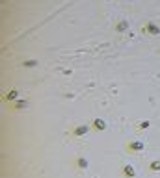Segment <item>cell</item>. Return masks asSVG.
<instances>
[{
    "mask_svg": "<svg viewBox=\"0 0 160 178\" xmlns=\"http://www.w3.org/2000/svg\"><path fill=\"white\" fill-rule=\"evenodd\" d=\"M91 128L95 130V132H104V130L108 128V122L104 121V119H93V121H91Z\"/></svg>",
    "mask_w": 160,
    "mask_h": 178,
    "instance_id": "4",
    "label": "cell"
},
{
    "mask_svg": "<svg viewBox=\"0 0 160 178\" xmlns=\"http://www.w3.org/2000/svg\"><path fill=\"white\" fill-rule=\"evenodd\" d=\"M88 165H89L88 158H84V156H78V158H76V167H78L80 171H84V169H88Z\"/></svg>",
    "mask_w": 160,
    "mask_h": 178,
    "instance_id": "7",
    "label": "cell"
},
{
    "mask_svg": "<svg viewBox=\"0 0 160 178\" xmlns=\"http://www.w3.org/2000/svg\"><path fill=\"white\" fill-rule=\"evenodd\" d=\"M143 32L149 34V35H158L160 34V28H158V24H155V22H147V24L143 26Z\"/></svg>",
    "mask_w": 160,
    "mask_h": 178,
    "instance_id": "5",
    "label": "cell"
},
{
    "mask_svg": "<svg viewBox=\"0 0 160 178\" xmlns=\"http://www.w3.org/2000/svg\"><path fill=\"white\" fill-rule=\"evenodd\" d=\"M149 126H151V122H149V121H142V122H136V128H138V130L149 128Z\"/></svg>",
    "mask_w": 160,
    "mask_h": 178,
    "instance_id": "11",
    "label": "cell"
},
{
    "mask_svg": "<svg viewBox=\"0 0 160 178\" xmlns=\"http://www.w3.org/2000/svg\"><path fill=\"white\" fill-rule=\"evenodd\" d=\"M89 130H91V124H80V126H75L71 134L75 137H82V136H86V134H89Z\"/></svg>",
    "mask_w": 160,
    "mask_h": 178,
    "instance_id": "2",
    "label": "cell"
},
{
    "mask_svg": "<svg viewBox=\"0 0 160 178\" xmlns=\"http://www.w3.org/2000/svg\"><path fill=\"white\" fill-rule=\"evenodd\" d=\"M149 171H153V173H158L160 171V160L151 161V163H149Z\"/></svg>",
    "mask_w": 160,
    "mask_h": 178,
    "instance_id": "9",
    "label": "cell"
},
{
    "mask_svg": "<svg viewBox=\"0 0 160 178\" xmlns=\"http://www.w3.org/2000/svg\"><path fill=\"white\" fill-rule=\"evenodd\" d=\"M125 148H127L128 152H140V150H143V148H145V145H143L142 141L134 139V141H128V143L125 145Z\"/></svg>",
    "mask_w": 160,
    "mask_h": 178,
    "instance_id": "1",
    "label": "cell"
},
{
    "mask_svg": "<svg viewBox=\"0 0 160 178\" xmlns=\"http://www.w3.org/2000/svg\"><path fill=\"white\" fill-rule=\"evenodd\" d=\"M15 98H19V91L17 89H11L9 93L6 95V102H11V100H15Z\"/></svg>",
    "mask_w": 160,
    "mask_h": 178,
    "instance_id": "8",
    "label": "cell"
},
{
    "mask_svg": "<svg viewBox=\"0 0 160 178\" xmlns=\"http://www.w3.org/2000/svg\"><path fill=\"white\" fill-rule=\"evenodd\" d=\"M22 65H24V67H36V65H37V61H32V59H30V61H24Z\"/></svg>",
    "mask_w": 160,
    "mask_h": 178,
    "instance_id": "12",
    "label": "cell"
},
{
    "mask_svg": "<svg viewBox=\"0 0 160 178\" xmlns=\"http://www.w3.org/2000/svg\"><path fill=\"white\" fill-rule=\"evenodd\" d=\"M11 108H13V109H21V108H26V100H19V98H17V100H15L13 104H11Z\"/></svg>",
    "mask_w": 160,
    "mask_h": 178,
    "instance_id": "10",
    "label": "cell"
},
{
    "mask_svg": "<svg viewBox=\"0 0 160 178\" xmlns=\"http://www.w3.org/2000/svg\"><path fill=\"white\" fill-rule=\"evenodd\" d=\"M121 175H123V178H136V169H134V165L123 163V167H121Z\"/></svg>",
    "mask_w": 160,
    "mask_h": 178,
    "instance_id": "3",
    "label": "cell"
},
{
    "mask_svg": "<svg viewBox=\"0 0 160 178\" xmlns=\"http://www.w3.org/2000/svg\"><path fill=\"white\" fill-rule=\"evenodd\" d=\"M114 30L115 32H127L128 30V22L125 21V19H119V21L114 24Z\"/></svg>",
    "mask_w": 160,
    "mask_h": 178,
    "instance_id": "6",
    "label": "cell"
}]
</instances>
